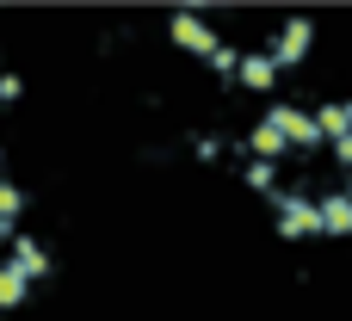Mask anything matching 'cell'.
I'll return each instance as SVG.
<instances>
[{
  "mask_svg": "<svg viewBox=\"0 0 352 321\" xmlns=\"http://www.w3.org/2000/svg\"><path fill=\"white\" fill-rule=\"evenodd\" d=\"M254 179L291 223L340 229L352 223V118L291 111L254 142Z\"/></svg>",
  "mask_w": 352,
  "mask_h": 321,
  "instance_id": "cell-1",
  "label": "cell"
},
{
  "mask_svg": "<svg viewBox=\"0 0 352 321\" xmlns=\"http://www.w3.org/2000/svg\"><path fill=\"white\" fill-rule=\"evenodd\" d=\"M179 31L229 74H272L303 43V19L285 6H198L179 19Z\"/></svg>",
  "mask_w": 352,
  "mask_h": 321,
  "instance_id": "cell-2",
  "label": "cell"
},
{
  "mask_svg": "<svg viewBox=\"0 0 352 321\" xmlns=\"http://www.w3.org/2000/svg\"><path fill=\"white\" fill-rule=\"evenodd\" d=\"M25 272H31L25 229H19V210H12V198H0V297H6V291H19V285H25Z\"/></svg>",
  "mask_w": 352,
  "mask_h": 321,
  "instance_id": "cell-3",
  "label": "cell"
}]
</instances>
